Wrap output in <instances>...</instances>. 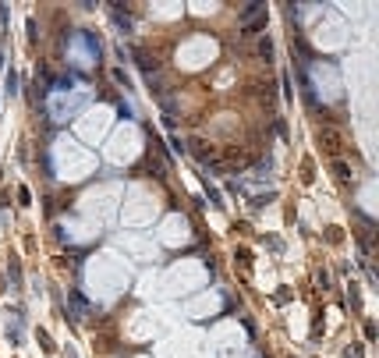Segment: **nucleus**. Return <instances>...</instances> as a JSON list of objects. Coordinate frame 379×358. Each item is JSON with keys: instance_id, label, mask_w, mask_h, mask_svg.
<instances>
[{"instance_id": "nucleus-1", "label": "nucleus", "mask_w": 379, "mask_h": 358, "mask_svg": "<svg viewBox=\"0 0 379 358\" xmlns=\"http://www.w3.org/2000/svg\"><path fill=\"white\" fill-rule=\"evenodd\" d=\"M259 53H262V57H269V53H273V43H269V39H262V43H259Z\"/></svg>"}]
</instances>
